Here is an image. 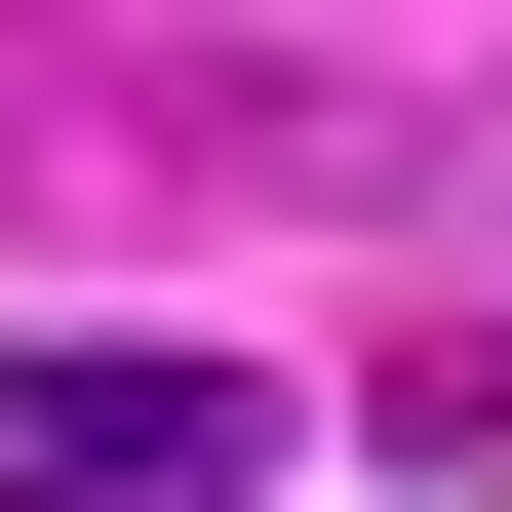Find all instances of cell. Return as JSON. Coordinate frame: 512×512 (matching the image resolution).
<instances>
[{
  "label": "cell",
  "mask_w": 512,
  "mask_h": 512,
  "mask_svg": "<svg viewBox=\"0 0 512 512\" xmlns=\"http://www.w3.org/2000/svg\"><path fill=\"white\" fill-rule=\"evenodd\" d=\"M394 473H512V316H473V355H394Z\"/></svg>",
  "instance_id": "7a4b0ae2"
},
{
  "label": "cell",
  "mask_w": 512,
  "mask_h": 512,
  "mask_svg": "<svg viewBox=\"0 0 512 512\" xmlns=\"http://www.w3.org/2000/svg\"><path fill=\"white\" fill-rule=\"evenodd\" d=\"M237 473H276L237 355H158V316H40L0 355V512H237Z\"/></svg>",
  "instance_id": "6da1fadb"
}]
</instances>
